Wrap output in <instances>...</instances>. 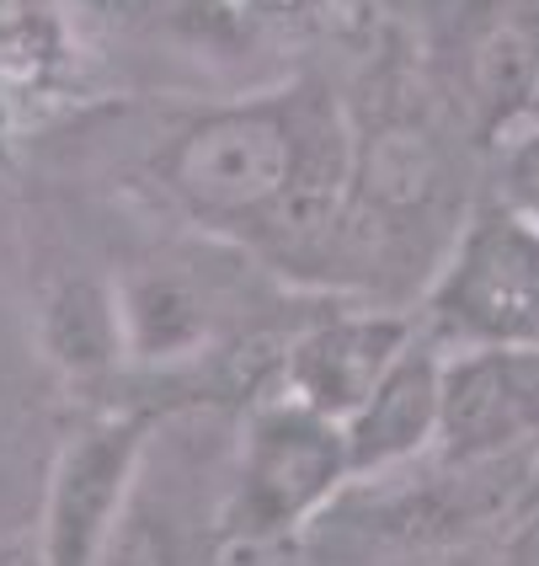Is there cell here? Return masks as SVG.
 <instances>
[{
    "label": "cell",
    "instance_id": "7c38bea8",
    "mask_svg": "<svg viewBox=\"0 0 539 566\" xmlns=\"http://www.w3.org/2000/svg\"><path fill=\"white\" fill-rule=\"evenodd\" d=\"M503 209L539 224V124H512L503 145Z\"/></svg>",
    "mask_w": 539,
    "mask_h": 566
},
{
    "label": "cell",
    "instance_id": "5bb4252c",
    "mask_svg": "<svg viewBox=\"0 0 539 566\" xmlns=\"http://www.w3.org/2000/svg\"><path fill=\"white\" fill-rule=\"evenodd\" d=\"M390 566H497L480 545H427V551H401Z\"/></svg>",
    "mask_w": 539,
    "mask_h": 566
},
{
    "label": "cell",
    "instance_id": "4fadbf2b",
    "mask_svg": "<svg viewBox=\"0 0 539 566\" xmlns=\"http://www.w3.org/2000/svg\"><path fill=\"white\" fill-rule=\"evenodd\" d=\"M497 566H539V503L512 513V535L503 539Z\"/></svg>",
    "mask_w": 539,
    "mask_h": 566
},
{
    "label": "cell",
    "instance_id": "2e32d148",
    "mask_svg": "<svg viewBox=\"0 0 539 566\" xmlns=\"http://www.w3.org/2000/svg\"><path fill=\"white\" fill-rule=\"evenodd\" d=\"M0 566H49L43 562V545H38V535H11L0 539Z\"/></svg>",
    "mask_w": 539,
    "mask_h": 566
},
{
    "label": "cell",
    "instance_id": "30bf717a",
    "mask_svg": "<svg viewBox=\"0 0 539 566\" xmlns=\"http://www.w3.org/2000/svg\"><path fill=\"white\" fill-rule=\"evenodd\" d=\"M476 86L497 124H518L539 96V54L529 28H497L476 49Z\"/></svg>",
    "mask_w": 539,
    "mask_h": 566
},
{
    "label": "cell",
    "instance_id": "e0dca14e",
    "mask_svg": "<svg viewBox=\"0 0 539 566\" xmlns=\"http://www.w3.org/2000/svg\"><path fill=\"white\" fill-rule=\"evenodd\" d=\"M529 38H535V54H539V11H535V22H529Z\"/></svg>",
    "mask_w": 539,
    "mask_h": 566
},
{
    "label": "cell",
    "instance_id": "7a4b0ae2",
    "mask_svg": "<svg viewBox=\"0 0 539 566\" xmlns=\"http://www.w3.org/2000/svg\"><path fill=\"white\" fill-rule=\"evenodd\" d=\"M348 481L352 471L342 422L320 417L294 396L267 401L241 439L230 503H224V539L262 551L305 530L320 507L337 503Z\"/></svg>",
    "mask_w": 539,
    "mask_h": 566
},
{
    "label": "cell",
    "instance_id": "52a82bcc",
    "mask_svg": "<svg viewBox=\"0 0 539 566\" xmlns=\"http://www.w3.org/2000/svg\"><path fill=\"white\" fill-rule=\"evenodd\" d=\"M438 411H444V353L416 337L369 390V401L342 422L352 481L406 471L427 449L438 454Z\"/></svg>",
    "mask_w": 539,
    "mask_h": 566
},
{
    "label": "cell",
    "instance_id": "8fae6325",
    "mask_svg": "<svg viewBox=\"0 0 539 566\" xmlns=\"http://www.w3.org/2000/svg\"><path fill=\"white\" fill-rule=\"evenodd\" d=\"M102 566H188V556H182L171 524L160 518L156 507L128 497V513L118 524V535H113V545H107Z\"/></svg>",
    "mask_w": 539,
    "mask_h": 566
},
{
    "label": "cell",
    "instance_id": "9c48e42d",
    "mask_svg": "<svg viewBox=\"0 0 539 566\" xmlns=\"http://www.w3.org/2000/svg\"><path fill=\"white\" fill-rule=\"evenodd\" d=\"M38 337L43 353L64 375H107L128 358L124 343V311H118V283L102 279H60L43 294L38 311Z\"/></svg>",
    "mask_w": 539,
    "mask_h": 566
},
{
    "label": "cell",
    "instance_id": "8992f818",
    "mask_svg": "<svg viewBox=\"0 0 539 566\" xmlns=\"http://www.w3.org/2000/svg\"><path fill=\"white\" fill-rule=\"evenodd\" d=\"M412 343H416L412 315L395 311L331 315V321L305 326V337H294L284 358V385L288 396L305 401L310 411L331 417V422H348Z\"/></svg>",
    "mask_w": 539,
    "mask_h": 566
},
{
    "label": "cell",
    "instance_id": "277c9868",
    "mask_svg": "<svg viewBox=\"0 0 539 566\" xmlns=\"http://www.w3.org/2000/svg\"><path fill=\"white\" fill-rule=\"evenodd\" d=\"M145 433V417H107L60 449L32 530L49 566H102L139 481Z\"/></svg>",
    "mask_w": 539,
    "mask_h": 566
},
{
    "label": "cell",
    "instance_id": "6da1fadb",
    "mask_svg": "<svg viewBox=\"0 0 539 566\" xmlns=\"http://www.w3.org/2000/svg\"><path fill=\"white\" fill-rule=\"evenodd\" d=\"M320 96L326 92L262 96L198 118L160 166L166 192L198 224L256 241L299 171Z\"/></svg>",
    "mask_w": 539,
    "mask_h": 566
},
{
    "label": "cell",
    "instance_id": "3957f363",
    "mask_svg": "<svg viewBox=\"0 0 539 566\" xmlns=\"http://www.w3.org/2000/svg\"><path fill=\"white\" fill-rule=\"evenodd\" d=\"M433 326L459 347H539V224L512 209L480 214L433 283Z\"/></svg>",
    "mask_w": 539,
    "mask_h": 566
},
{
    "label": "cell",
    "instance_id": "ba28073f",
    "mask_svg": "<svg viewBox=\"0 0 539 566\" xmlns=\"http://www.w3.org/2000/svg\"><path fill=\"white\" fill-rule=\"evenodd\" d=\"M118 311H124L128 358L139 364H166L188 358L214 337V305L209 289L188 268H139L134 279L118 283Z\"/></svg>",
    "mask_w": 539,
    "mask_h": 566
},
{
    "label": "cell",
    "instance_id": "5b68a950",
    "mask_svg": "<svg viewBox=\"0 0 539 566\" xmlns=\"http://www.w3.org/2000/svg\"><path fill=\"white\" fill-rule=\"evenodd\" d=\"M539 449V347L465 343L444 358L438 460H503Z\"/></svg>",
    "mask_w": 539,
    "mask_h": 566
},
{
    "label": "cell",
    "instance_id": "9a60e30c",
    "mask_svg": "<svg viewBox=\"0 0 539 566\" xmlns=\"http://www.w3.org/2000/svg\"><path fill=\"white\" fill-rule=\"evenodd\" d=\"M38 28V0H0V49H17Z\"/></svg>",
    "mask_w": 539,
    "mask_h": 566
}]
</instances>
